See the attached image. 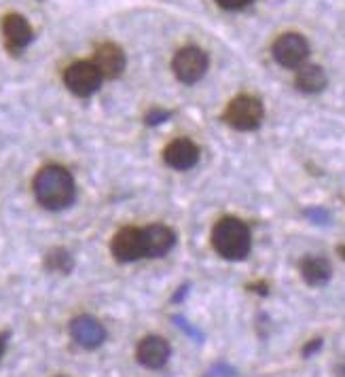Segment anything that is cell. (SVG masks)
Masks as SVG:
<instances>
[{
	"mask_svg": "<svg viewBox=\"0 0 345 377\" xmlns=\"http://www.w3.org/2000/svg\"><path fill=\"white\" fill-rule=\"evenodd\" d=\"M34 195L43 208L64 210L74 202V178L62 165H45L34 176Z\"/></svg>",
	"mask_w": 345,
	"mask_h": 377,
	"instance_id": "obj_1",
	"label": "cell"
},
{
	"mask_svg": "<svg viewBox=\"0 0 345 377\" xmlns=\"http://www.w3.org/2000/svg\"><path fill=\"white\" fill-rule=\"evenodd\" d=\"M212 246L227 261H242L252 246L250 229L239 219H220L212 229Z\"/></svg>",
	"mask_w": 345,
	"mask_h": 377,
	"instance_id": "obj_2",
	"label": "cell"
},
{
	"mask_svg": "<svg viewBox=\"0 0 345 377\" xmlns=\"http://www.w3.org/2000/svg\"><path fill=\"white\" fill-rule=\"evenodd\" d=\"M265 117V109L254 96H237L225 109V124L237 131H252L261 126Z\"/></svg>",
	"mask_w": 345,
	"mask_h": 377,
	"instance_id": "obj_3",
	"label": "cell"
},
{
	"mask_svg": "<svg viewBox=\"0 0 345 377\" xmlns=\"http://www.w3.org/2000/svg\"><path fill=\"white\" fill-rule=\"evenodd\" d=\"M102 81H104V77H102V72L98 70V66L94 62H74L64 72L66 87L79 98L94 96L100 89Z\"/></svg>",
	"mask_w": 345,
	"mask_h": 377,
	"instance_id": "obj_4",
	"label": "cell"
},
{
	"mask_svg": "<svg viewBox=\"0 0 345 377\" xmlns=\"http://www.w3.org/2000/svg\"><path fill=\"white\" fill-rule=\"evenodd\" d=\"M208 64H210V60H208L205 51H201L199 47H184L174 55L172 68L180 83L193 85L203 79Z\"/></svg>",
	"mask_w": 345,
	"mask_h": 377,
	"instance_id": "obj_5",
	"label": "cell"
},
{
	"mask_svg": "<svg viewBox=\"0 0 345 377\" xmlns=\"http://www.w3.org/2000/svg\"><path fill=\"white\" fill-rule=\"evenodd\" d=\"M273 60L284 66V68H301L310 55V43L305 40V36L297 34V32H288L282 34L276 43H273Z\"/></svg>",
	"mask_w": 345,
	"mask_h": 377,
	"instance_id": "obj_6",
	"label": "cell"
},
{
	"mask_svg": "<svg viewBox=\"0 0 345 377\" xmlns=\"http://www.w3.org/2000/svg\"><path fill=\"white\" fill-rule=\"evenodd\" d=\"M113 256L119 263H134L138 258H145L147 251H145V234L138 227H123L117 231V236L113 238L111 244Z\"/></svg>",
	"mask_w": 345,
	"mask_h": 377,
	"instance_id": "obj_7",
	"label": "cell"
},
{
	"mask_svg": "<svg viewBox=\"0 0 345 377\" xmlns=\"http://www.w3.org/2000/svg\"><path fill=\"white\" fill-rule=\"evenodd\" d=\"M70 337L74 339V344H79L85 350H96L106 342V329L102 327V322L94 316H77L70 322Z\"/></svg>",
	"mask_w": 345,
	"mask_h": 377,
	"instance_id": "obj_8",
	"label": "cell"
},
{
	"mask_svg": "<svg viewBox=\"0 0 345 377\" xmlns=\"http://www.w3.org/2000/svg\"><path fill=\"white\" fill-rule=\"evenodd\" d=\"M170 356H172V348L159 335L145 337L136 348V359L147 369H164L168 365Z\"/></svg>",
	"mask_w": 345,
	"mask_h": 377,
	"instance_id": "obj_9",
	"label": "cell"
},
{
	"mask_svg": "<svg viewBox=\"0 0 345 377\" xmlns=\"http://www.w3.org/2000/svg\"><path fill=\"white\" fill-rule=\"evenodd\" d=\"M94 64L98 66V70L102 72L104 79H119L125 70V53L119 45L115 43H102L98 45L96 53H94Z\"/></svg>",
	"mask_w": 345,
	"mask_h": 377,
	"instance_id": "obj_10",
	"label": "cell"
},
{
	"mask_svg": "<svg viewBox=\"0 0 345 377\" xmlns=\"http://www.w3.org/2000/svg\"><path fill=\"white\" fill-rule=\"evenodd\" d=\"M2 36H4V43L11 51H19V49H23L32 43L34 30L23 15L9 13L2 19Z\"/></svg>",
	"mask_w": 345,
	"mask_h": 377,
	"instance_id": "obj_11",
	"label": "cell"
},
{
	"mask_svg": "<svg viewBox=\"0 0 345 377\" xmlns=\"http://www.w3.org/2000/svg\"><path fill=\"white\" fill-rule=\"evenodd\" d=\"M164 161L178 172L191 170L199 161V146L188 138H178L170 142L164 151Z\"/></svg>",
	"mask_w": 345,
	"mask_h": 377,
	"instance_id": "obj_12",
	"label": "cell"
},
{
	"mask_svg": "<svg viewBox=\"0 0 345 377\" xmlns=\"http://www.w3.org/2000/svg\"><path fill=\"white\" fill-rule=\"evenodd\" d=\"M145 234V251L147 258H159L166 256L176 244V234L168 225H149L142 229Z\"/></svg>",
	"mask_w": 345,
	"mask_h": 377,
	"instance_id": "obj_13",
	"label": "cell"
},
{
	"mask_svg": "<svg viewBox=\"0 0 345 377\" xmlns=\"http://www.w3.org/2000/svg\"><path fill=\"white\" fill-rule=\"evenodd\" d=\"M301 275L310 286H324L331 280L333 269L331 263L322 256H305L301 261Z\"/></svg>",
	"mask_w": 345,
	"mask_h": 377,
	"instance_id": "obj_14",
	"label": "cell"
},
{
	"mask_svg": "<svg viewBox=\"0 0 345 377\" xmlns=\"http://www.w3.org/2000/svg\"><path fill=\"white\" fill-rule=\"evenodd\" d=\"M327 83H329L327 72L316 64L301 66L299 72H297V79H295L297 89L303 92V94H320L327 87Z\"/></svg>",
	"mask_w": 345,
	"mask_h": 377,
	"instance_id": "obj_15",
	"label": "cell"
},
{
	"mask_svg": "<svg viewBox=\"0 0 345 377\" xmlns=\"http://www.w3.org/2000/svg\"><path fill=\"white\" fill-rule=\"evenodd\" d=\"M45 267L53 273H64L68 275L74 269V261L70 256V252L64 248H55L45 256Z\"/></svg>",
	"mask_w": 345,
	"mask_h": 377,
	"instance_id": "obj_16",
	"label": "cell"
},
{
	"mask_svg": "<svg viewBox=\"0 0 345 377\" xmlns=\"http://www.w3.org/2000/svg\"><path fill=\"white\" fill-rule=\"evenodd\" d=\"M170 117H172V113H170V111H164V109H151V111L145 115V124L151 127L162 126V124H166Z\"/></svg>",
	"mask_w": 345,
	"mask_h": 377,
	"instance_id": "obj_17",
	"label": "cell"
},
{
	"mask_svg": "<svg viewBox=\"0 0 345 377\" xmlns=\"http://www.w3.org/2000/svg\"><path fill=\"white\" fill-rule=\"evenodd\" d=\"M216 2H218V6H222L227 11H239V9L248 6L252 0H216Z\"/></svg>",
	"mask_w": 345,
	"mask_h": 377,
	"instance_id": "obj_18",
	"label": "cell"
},
{
	"mask_svg": "<svg viewBox=\"0 0 345 377\" xmlns=\"http://www.w3.org/2000/svg\"><path fill=\"white\" fill-rule=\"evenodd\" d=\"M320 348H322V339H312V342L303 348V356L310 359V356H314Z\"/></svg>",
	"mask_w": 345,
	"mask_h": 377,
	"instance_id": "obj_19",
	"label": "cell"
},
{
	"mask_svg": "<svg viewBox=\"0 0 345 377\" xmlns=\"http://www.w3.org/2000/svg\"><path fill=\"white\" fill-rule=\"evenodd\" d=\"M248 288H250V290H256L259 295H267V284H265V282H259V284H250Z\"/></svg>",
	"mask_w": 345,
	"mask_h": 377,
	"instance_id": "obj_20",
	"label": "cell"
},
{
	"mask_svg": "<svg viewBox=\"0 0 345 377\" xmlns=\"http://www.w3.org/2000/svg\"><path fill=\"white\" fill-rule=\"evenodd\" d=\"M2 354H4V339L0 337V356H2Z\"/></svg>",
	"mask_w": 345,
	"mask_h": 377,
	"instance_id": "obj_21",
	"label": "cell"
},
{
	"mask_svg": "<svg viewBox=\"0 0 345 377\" xmlns=\"http://www.w3.org/2000/svg\"><path fill=\"white\" fill-rule=\"evenodd\" d=\"M339 254H341V258L345 261V246H339Z\"/></svg>",
	"mask_w": 345,
	"mask_h": 377,
	"instance_id": "obj_22",
	"label": "cell"
}]
</instances>
